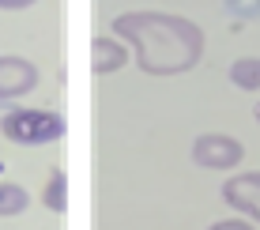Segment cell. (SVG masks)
I'll list each match as a JSON object with an SVG mask.
<instances>
[{
	"instance_id": "1",
	"label": "cell",
	"mask_w": 260,
	"mask_h": 230,
	"mask_svg": "<svg viewBox=\"0 0 260 230\" xmlns=\"http://www.w3.org/2000/svg\"><path fill=\"white\" fill-rule=\"evenodd\" d=\"M113 38L128 46L132 60L143 76H185L204 57V30L185 15L174 12H121Z\"/></svg>"
},
{
	"instance_id": "2",
	"label": "cell",
	"mask_w": 260,
	"mask_h": 230,
	"mask_svg": "<svg viewBox=\"0 0 260 230\" xmlns=\"http://www.w3.org/2000/svg\"><path fill=\"white\" fill-rule=\"evenodd\" d=\"M0 132L12 144H53L68 132V121L53 110H12L0 121Z\"/></svg>"
},
{
	"instance_id": "3",
	"label": "cell",
	"mask_w": 260,
	"mask_h": 230,
	"mask_svg": "<svg viewBox=\"0 0 260 230\" xmlns=\"http://www.w3.org/2000/svg\"><path fill=\"white\" fill-rule=\"evenodd\" d=\"M245 158V144L226 132H204V136L192 140V162L204 166V170H234Z\"/></svg>"
},
{
	"instance_id": "4",
	"label": "cell",
	"mask_w": 260,
	"mask_h": 230,
	"mask_svg": "<svg viewBox=\"0 0 260 230\" xmlns=\"http://www.w3.org/2000/svg\"><path fill=\"white\" fill-rule=\"evenodd\" d=\"M38 68L30 64L19 53H0V102H12V98H23L38 87Z\"/></svg>"
},
{
	"instance_id": "5",
	"label": "cell",
	"mask_w": 260,
	"mask_h": 230,
	"mask_svg": "<svg viewBox=\"0 0 260 230\" xmlns=\"http://www.w3.org/2000/svg\"><path fill=\"white\" fill-rule=\"evenodd\" d=\"M222 200H226L234 211L249 215L253 223H260V170L226 178V181H222Z\"/></svg>"
},
{
	"instance_id": "6",
	"label": "cell",
	"mask_w": 260,
	"mask_h": 230,
	"mask_svg": "<svg viewBox=\"0 0 260 230\" xmlns=\"http://www.w3.org/2000/svg\"><path fill=\"white\" fill-rule=\"evenodd\" d=\"M128 60H132L128 46H124L121 38H113V34H102V38H94V42H91V68H94L98 76H113V72H121Z\"/></svg>"
},
{
	"instance_id": "7",
	"label": "cell",
	"mask_w": 260,
	"mask_h": 230,
	"mask_svg": "<svg viewBox=\"0 0 260 230\" xmlns=\"http://www.w3.org/2000/svg\"><path fill=\"white\" fill-rule=\"evenodd\" d=\"M42 204H46L53 215H64V211H68V174L60 170V166L49 170L46 189H42Z\"/></svg>"
},
{
	"instance_id": "8",
	"label": "cell",
	"mask_w": 260,
	"mask_h": 230,
	"mask_svg": "<svg viewBox=\"0 0 260 230\" xmlns=\"http://www.w3.org/2000/svg\"><path fill=\"white\" fill-rule=\"evenodd\" d=\"M26 208H30V192L15 181H0V219L23 215Z\"/></svg>"
},
{
	"instance_id": "9",
	"label": "cell",
	"mask_w": 260,
	"mask_h": 230,
	"mask_svg": "<svg viewBox=\"0 0 260 230\" xmlns=\"http://www.w3.org/2000/svg\"><path fill=\"white\" fill-rule=\"evenodd\" d=\"M230 83L238 91H256L260 87V57H238L230 64Z\"/></svg>"
},
{
	"instance_id": "10",
	"label": "cell",
	"mask_w": 260,
	"mask_h": 230,
	"mask_svg": "<svg viewBox=\"0 0 260 230\" xmlns=\"http://www.w3.org/2000/svg\"><path fill=\"white\" fill-rule=\"evenodd\" d=\"M208 230H256L249 219H219V223H211Z\"/></svg>"
},
{
	"instance_id": "11",
	"label": "cell",
	"mask_w": 260,
	"mask_h": 230,
	"mask_svg": "<svg viewBox=\"0 0 260 230\" xmlns=\"http://www.w3.org/2000/svg\"><path fill=\"white\" fill-rule=\"evenodd\" d=\"M38 0H0V12H23V8H34Z\"/></svg>"
},
{
	"instance_id": "12",
	"label": "cell",
	"mask_w": 260,
	"mask_h": 230,
	"mask_svg": "<svg viewBox=\"0 0 260 230\" xmlns=\"http://www.w3.org/2000/svg\"><path fill=\"white\" fill-rule=\"evenodd\" d=\"M0 178H4V158H0Z\"/></svg>"
},
{
	"instance_id": "13",
	"label": "cell",
	"mask_w": 260,
	"mask_h": 230,
	"mask_svg": "<svg viewBox=\"0 0 260 230\" xmlns=\"http://www.w3.org/2000/svg\"><path fill=\"white\" fill-rule=\"evenodd\" d=\"M256 121H260V102H256Z\"/></svg>"
}]
</instances>
